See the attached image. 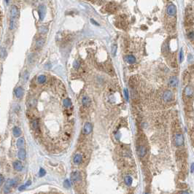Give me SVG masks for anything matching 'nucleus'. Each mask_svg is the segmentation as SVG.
<instances>
[{
	"instance_id": "1",
	"label": "nucleus",
	"mask_w": 194,
	"mask_h": 194,
	"mask_svg": "<svg viewBox=\"0 0 194 194\" xmlns=\"http://www.w3.org/2000/svg\"><path fill=\"white\" fill-rule=\"evenodd\" d=\"M174 143L177 147H181L184 144V137L182 134H176L174 136Z\"/></svg>"
},
{
	"instance_id": "2",
	"label": "nucleus",
	"mask_w": 194,
	"mask_h": 194,
	"mask_svg": "<svg viewBox=\"0 0 194 194\" xmlns=\"http://www.w3.org/2000/svg\"><path fill=\"white\" fill-rule=\"evenodd\" d=\"M173 98H174L173 93L169 90H167V91H164V94H163V96H162L163 100L164 101H166V102H169V101H172Z\"/></svg>"
},
{
	"instance_id": "3",
	"label": "nucleus",
	"mask_w": 194,
	"mask_h": 194,
	"mask_svg": "<svg viewBox=\"0 0 194 194\" xmlns=\"http://www.w3.org/2000/svg\"><path fill=\"white\" fill-rule=\"evenodd\" d=\"M166 12L170 16H174L177 13V8L173 4H169L166 7Z\"/></svg>"
},
{
	"instance_id": "4",
	"label": "nucleus",
	"mask_w": 194,
	"mask_h": 194,
	"mask_svg": "<svg viewBox=\"0 0 194 194\" xmlns=\"http://www.w3.org/2000/svg\"><path fill=\"white\" fill-rule=\"evenodd\" d=\"M71 180L73 183L80 182L81 180V174L79 171H73L71 174Z\"/></svg>"
},
{
	"instance_id": "5",
	"label": "nucleus",
	"mask_w": 194,
	"mask_h": 194,
	"mask_svg": "<svg viewBox=\"0 0 194 194\" xmlns=\"http://www.w3.org/2000/svg\"><path fill=\"white\" fill-rule=\"evenodd\" d=\"M38 12H39V16H40V20L43 21L46 14V7L44 5H40L38 7Z\"/></svg>"
},
{
	"instance_id": "6",
	"label": "nucleus",
	"mask_w": 194,
	"mask_h": 194,
	"mask_svg": "<svg viewBox=\"0 0 194 194\" xmlns=\"http://www.w3.org/2000/svg\"><path fill=\"white\" fill-rule=\"evenodd\" d=\"M184 94L187 97H190L194 94V89L192 86H186L184 90Z\"/></svg>"
},
{
	"instance_id": "7",
	"label": "nucleus",
	"mask_w": 194,
	"mask_h": 194,
	"mask_svg": "<svg viewBox=\"0 0 194 194\" xmlns=\"http://www.w3.org/2000/svg\"><path fill=\"white\" fill-rule=\"evenodd\" d=\"M93 130V126H92V124L90 123H86L84 127H83V134L87 135V134H89Z\"/></svg>"
},
{
	"instance_id": "8",
	"label": "nucleus",
	"mask_w": 194,
	"mask_h": 194,
	"mask_svg": "<svg viewBox=\"0 0 194 194\" xmlns=\"http://www.w3.org/2000/svg\"><path fill=\"white\" fill-rule=\"evenodd\" d=\"M10 15H11V17L12 18H18V16L19 15V10H18V7H16L15 5L11 7Z\"/></svg>"
},
{
	"instance_id": "9",
	"label": "nucleus",
	"mask_w": 194,
	"mask_h": 194,
	"mask_svg": "<svg viewBox=\"0 0 194 194\" xmlns=\"http://www.w3.org/2000/svg\"><path fill=\"white\" fill-rule=\"evenodd\" d=\"M24 94V90L23 89V88L21 87H18L15 90V95L18 99H21L23 97Z\"/></svg>"
},
{
	"instance_id": "10",
	"label": "nucleus",
	"mask_w": 194,
	"mask_h": 194,
	"mask_svg": "<svg viewBox=\"0 0 194 194\" xmlns=\"http://www.w3.org/2000/svg\"><path fill=\"white\" fill-rule=\"evenodd\" d=\"M169 85L172 87V88H175L178 85V79L177 77L175 76H172L170 77L169 81Z\"/></svg>"
},
{
	"instance_id": "11",
	"label": "nucleus",
	"mask_w": 194,
	"mask_h": 194,
	"mask_svg": "<svg viewBox=\"0 0 194 194\" xmlns=\"http://www.w3.org/2000/svg\"><path fill=\"white\" fill-rule=\"evenodd\" d=\"M124 59H125V61H126V63L130 64H135V63H136V61L135 56H133V55H127V56H125Z\"/></svg>"
},
{
	"instance_id": "12",
	"label": "nucleus",
	"mask_w": 194,
	"mask_h": 194,
	"mask_svg": "<svg viewBox=\"0 0 194 194\" xmlns=\"http://www.w3.org/2000/svg\"><path fill=\"white\" fill-rule=\"evenodd\" d=\"M137 153H138L139 156L143 157V156L145 155V154L147 153V149L144 145H140L137 148Z\"/></svg>"
},
{
	"instance_id": "13",
	"label": "nucleus",
	"mask_w": 194,
	"mask_h": 194,
	"mask_svg": "<svg viewBox=\"0 0 194 194\" xmlns=\"http://www.w3.org/2000/svg\"><path fill=\"white\" fill-rule=\"evenodd\" d=\"M82 156L80 154H76L74 156L73 161L76 165H79L82 162Z\"/></svg>"
},
{
	"instance_id": "14",
	"label": "nucleus",
	"mask_w": 194,
	"mask_h": 194,
	"mask_svg": "<svg viewBox=\"0 0 194 194\" xmlns=\"http://www.w3.org/2000/svg\"><path fill=\"white\" fill-rule=\"evenodd\" d=\"M13 168L16 171H21L22 169H23V166H22V164L18 161H15L13 163Z\"/></svg>"
},
{
	"instance_id": "15",
	"label": "nucleus",
	"mask_w": 194,
	"mask_h": 194,
	"mask_svg": "<svg viewBox=\"0 0 194 194\" xmlns=\"http://www.w3.org/2000/svg\"><path fill=\"white\" fill-rule=\"evenodd\" d=\"M18 155L19 159H21V160H25L26 155L25 150L23 149V148L20 149V150L18 151Z\"/></svg>"
},
{
	"instance_id": "16",
	"label": "nucleus",
	"mask_w": 194,
	"mask_h": 194,
	"mask_svg": "<svg viewBox=\"0 0 194 194\" xmlns=\"http://www.w3.org/2000/svg\"><path fill=\"white\" fill-rule=\"evenodd\" d=\"M82 103L83 104L84 107H88V106L90 105L91 104V100L89 99V97H88V96H84L82 99Z\"/></svg>"
},
{
	"instance_id": "17",
	"label": "nucleus",
	"mask_w": 194,
	"mask_h": 194,
	"mask_svg": "<svg viewBox=\"0 0 194 194\" xmlns=\"http://www.w3.org/2000/svg\"><path fill=\"white\" fill-rule=\"evenodd\" d=\"M45 45V40L43 38H38L36 41V47L38 48L42 47Z\"/></svg>"
},
{
	"instance_id": "18",
	"label": "nucleus",
	"mask_w": 194,
	"mask_h": 194,
	"mask_svg": "<svg viewBox=\"0 0 194 194\" xmlns=\"http://www.w3.org/2000/svg\"><path fill=\"white\" fill-rule=\"evenodd\" d=\"M31 128H32L33 130H34V131H38L39 130V123H38L37 120H33L31 121Z\"/></svg>"
},
{
	"instance_id": "19",
	"label": "nucleus",
	"mask_w": 194,
	"mask_h": 194,
	"mask_svg": "<svg viewBox=\"0 0 194 194\" xmlns=\"http://www.w3.org/2000/svg\"><path fill=\"white\" fill-rule=\"evenodd\" d=\"M12 133H13V135L15 137H18V136H20L21 135V131L18 127H15L13 129Z\"/></svg>"
},
{
	"instance_id": "20",
	"label": "nucleus",
	"mask_w": 194,
	"mask_h": 194,
	"mask_svg": "<svg viewBox=\"0 0 194 194\" xmlns=\"http://www.w3.org/2000/svg\"><path fill=\"white\" fill-rule=\"evenodd\" d=\"M63 104H64V106L65 107L69 108V107H70L72 106V101H71V100H70L69 98H66V99H64Z\"/></svg>"
},
{
	"instance_id": "21",
	"label": "nucleus",
	"mask_w": 194,
	"mask_h": 194,
	"mask_svg": "<svg viewBox=\"0 0 194 194\" xmlns=\"http://www.w3.org/2000/svg\"><path fill=\"white\" fill-rule=\"evenodd\" d=\"M24 144H25L24 139V138H20V139H18L16 145H17V147H18V148H21V147H24Z\"/></svg>"
},
{
	"instance_id": "22",
	"label": "nucleus",
	"mask_w": 194,
	"mask_h": 194,
	"mask_svg": "<svg viewBox=\"0 0 194 194\" xmlns=\"http://www.w3.org/2000/svg\"><path fill=\"white\" fill-rule=\"evenodd\" d=\"M47 80V77L45 75H40L37 77V82L40 84H42L44 82H45Z\"/></svg>"
},
{
	"instance_id": "23",
	"label": "nucleus",
	"mask_w": 194,
	"mask_h": 194,
	"mask_svg": "<svg viewBox=\"0 0 194 194\" xmlns=\"http://www.w3.org/2000/svg\"><path fill=\"white\" fill-rule=\"evenodd\" d=\"M16 27H17L16 21L14 20V19L10 20V30H14Z\"/></svg>"
},
{
	"instance_id": "24",
	"label": "nucleus",
	"mask_w": 194,
	"mask_h": 194,
	"mask_svg": "<svg viewBox=\"0 0 194 194\" xmlns=\"http://www.w3.org/2000/svg\"><path fill=\"white\" fill-rule=\"evenodd\" d=\"M124 182L127 185L129 186L132 183V178L130 177V176H126V177H125V179H124Z\"/></svg>"
},
{
	"instance_id": "25",
	"label": "nucleus",
	"mask_w": 194,
	"mask_h": 194,
	"mask_svg": "<svg viewBox=\"0 0 194 194\" xmlns=\"http://www.w3.org/2000/svg\"><path fill=\"white\" fill-rule=\"evenodd\" d=\"M188 35V38L191 40V41H194V31H189L187 34Z\"/></svg>"
},
{
	"instance_id": "26",
	"label": "nucleus",
	"mask_w": 194,
	"mask_h": 194,
	"mask_svg": "<svg viewBox=\"0 0 194 194\" xmlns=\"http://www.w3.org/2000/svg\"><path fill=\"white\" fill-rule=\"evenodd\" d=\"M107 72L110 74V75H113L114 74H115V71H114V69H113V68L112 67V66L110 65V66H107Z\"/></svg>"
},
{
	"instance_id": "27",
	"label": "nucleus",
	"mask_w": 194,
	"mask_h": 194,
	"mask_svg": "<svg viewBox=\"0 0 194 194\" xmlns=\"http://www.w3.org/2000/svg\"><path fill=\"white\" fill-rule=\"evenodd\" d=\"M7 56V50L5 47H2L1 49V57L2 59H5Z\"/></svg>"
},
{
	"instance_id": "28",
	"label": "nucleus",
	"mask_w": 194,
	"mask_h": 194,
	"mask_svg": "<svg viewBox=\"0 0 194 194\" xmlns=\"http://www.w3.org/2000/svg\"><path fill=\"white\" fill-rule=\"evenodd\" d=\"M39 31H40V32L41 34H46V33L47 32V28L46 26H42L40 27Z\"/></svg>"
},
{
	"instance_id": "29",
	"label": "nucleus",
	"mask_w": 194,
	"mask_h": 194,
	"mask_svg": "<svg viewBox=\"0 0 194 194\" xmlns=\"http://www.w3.org/2000/svg\"><path fill=\"white\" fill-rule=\"evenodd\" d=\"M117 48H118V47H117V45H116V44H114V45L112 46V55H113L114 56L116 55Z\"/></svg>"
},
{
	"instance_id": "30",
	"label": "nucleus",
	"mask_w": 194,
	"mask_h": 194,
	"mask_svg": "<svg viewBox=\"0 0 194 194\" xmlns=\"http://www.w3.org/2000/svg\"><path fill=\"white\" fill-rule=\"evenodd\" d=\"M23 77H24V81H25V82H26V81L29 80V72H24V74Z\"/></svg>"
},
{
	"instance_id": "31",
	"label": "nucleus",
	"mask_w": 194,
	"mask_h": 194,
	"mask_svg": "<svg viewBox=\"0 0 194 194\" xmlns=\"http://www.w3.org/2000/svg\"><path fill=\"white\" fill-rule=\"evenodd\" d=\"M80 62L79 61H75V62H74V64H73V67L75 69H79V67H80Z\"/></svg>"
},
{
	"instance_id": "32",
	"label": "nucleus",
	"mask_w": 194,
	"mask_h": 194,
	"mask_svg": "<svg viewBox=\"0 0 194 194\" xmlns=\"http://www.w3.org/2000/svg\"><path fill=\"white\" fill-rule=\"evenodd\" d=\"M124 96H125V98L127 101H129V91L126 88L124 89Z\"/></svg>"
},
{
	"instance_id": "33",
	"label": "nucleus",
	"mask_w": 194,
	"mask_h": 194,
	"mask_svg": "<svg viewBox=\"0 0 194 194\" xmlns=\"http://www.w3.org/2000/svg\"><path fill=\"white\" fill-rule=\"evenodd\" d=\"M64 186L66 188H70V183H69V181L68 180H66L64 182Z\"/></svg>"
},
{
	"instance_id": "34",
	"label": "nucleus",
	"mask_w": 194,
	"mask_h": 194,
	"mask_svg": "<svg viewBox=\"0 0 194 194\" xmlns=\"http://www.w3.org/2000/svg\"><path fill=\"white\" fill-rule=\"evenodd\" d=\"M45 174V171L43 169H40V177H43V176Z\"/></svg>"
},
{
	"instance_id": "35",
	"label": "nucleus",
	"mask_w": 194,
	"mask_h": 194,
	"mask_svg": "<svg viewBox=\"0 0 194 194\" xmlns=\"http://www.w3.org/2000/svg\"><path fill=\"white\" fill-rule=\"evenodd\" d=\"M91 22L92 23V24H94V25H95V26H99V24L96 21H95L94 19H91Z\"/></svg>"
},
{
	"instance_id": "36",
	"label": "nucleus",
	"mask_w": 194,
	"mask_h": 194,
	"mask_svg": "<svg viewBox=\"0 0 194 194\" xmlns=\"http://www.w3.org/2000/svg\"><path fill=\"white\" fill-rule=\"evenodd\" d=\"M182 61H183V52L181 50V51H180V61L182 62Z\"/></svg>"
},
{
	"instance_id": "37",
	"label": "nucleus",
	"mask_w": 194,
	"mask_h": 194,
	"mask_svg": "<svg viewBox=\"0 0 194 194\" xmlns=\"http://www.w3.org/2000/svg\"><path fill=\"white\" fill-rule=\"evenodd\" d=\"M4 182V177L2 175H1V185H2Z\"/></svg>"
},
{
	"instance_id": "38",
	"label": "nucleus",
	"mask_w": 194,
	"mask_h": 194,
	"mask_svg": "<svg viewBox=\"0 0 194 194\" xmlns=\"http://www.w3.org/2000/svg\"><path fill=\"white\" fill-rule=\"evenodd\" d=\"M194 171V164H191V172H193Z\"/></svg>"
},
{
	"instance_id": "39",
	"label": "nucleus",
	"mask_w": 194,
	"mask_h": 194,
	"mask_svg": "<svg viewBox=\"0 0 194 194\" xmlns=\"http://www.w3.org/2000/svg\"><path fill=\"white\" fill-rule=\"evenodd\" d=\"M31 185V182H30V181H28L27 183H26L25 185H26V186H29V185Z\"/></svg>"
},
{
	"instance_id": "40",
	"label": "nucleus",
	"mask_w": 194,
	"mask_h": 194,
	"mask_svg": "<svg viewBox=\"0 0 194 194\" xmlns=\"http://www.w3.org/2000/svg\"><path fill=\"white\" fill-rule=\"evenodd\" d=\"M181 194H189V193L187 192V191H183V192L181 193Z\"/></svg>"
},
{
	"instance_id": "41",
	"label": "nucleus",
	"mask_w": 194,
	"mask_h": 194,
	"mask_svg": "<svg viewBox=\"0 0 194 194\" xmlns=\"http://www.w3.org/2000/svg\"><path fill=\"white\" fill-rule=\"evenodd\" d=\"M5 2H6L7 3H8V2H9V0H5Z\"/></svg>"
},
{
	"instance_id": "42",
	"label": "nucleus",
	"mask_w": 194,
	"mask_h": 194,
	"mask_svg": "<svg viewBox=\"0 0 194 194\" xmlns=\"http://www.w3.org/2000/svg\"><path fill=\"white\" fill-rule=\"evenodd\" d=\"M145 194H147V193H145Z\"/></svg>"
}]
</instances>
